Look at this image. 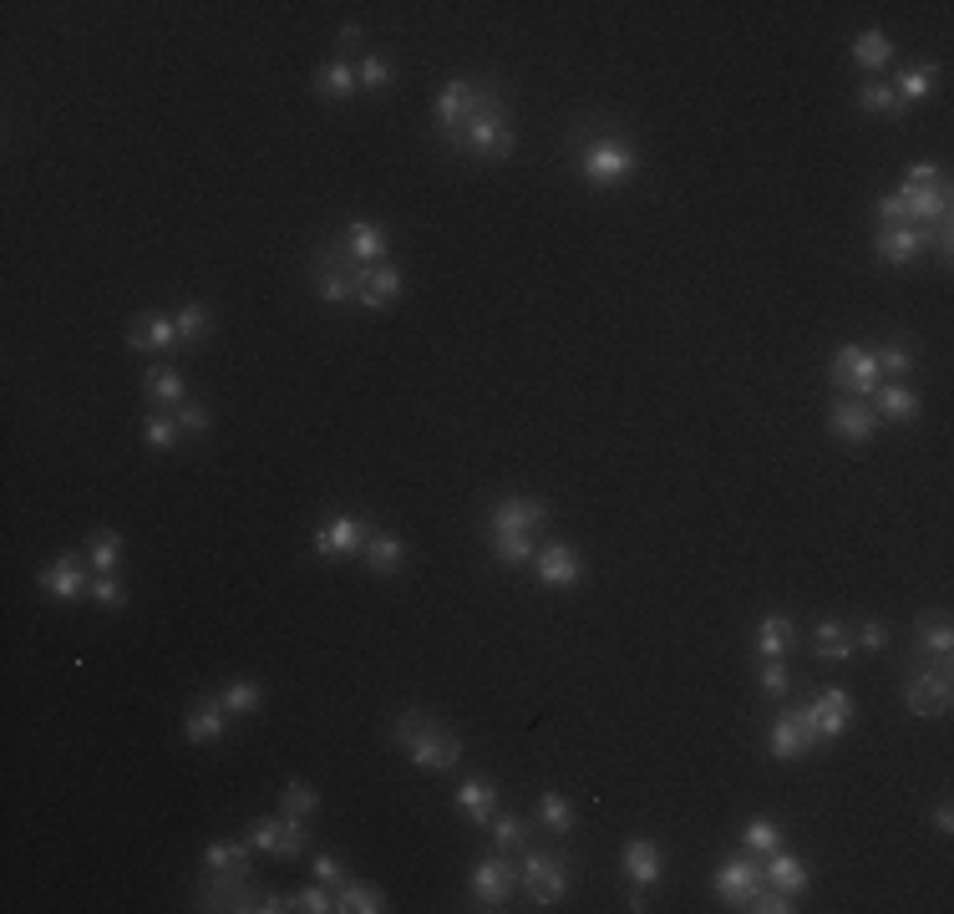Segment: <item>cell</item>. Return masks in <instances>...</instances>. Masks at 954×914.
I'll use <instances>...</instances> for the list:
<instances>
[{
    "label": "cell",
    "instance_id": "11a10c76",
    "mask_svg": "<svg viewBox=\"0 0 954 914\" xmlns=\"http://www.w3.org/2000/svg\"><path fill=\"white\" fill-rule=\"evenodd\" d=\"M173 417H178V427H184V432H193V438H209V427H213L209 407H199V401H184Z\"/></svg>",
    "mask_w": 954,
    "mask_h": 914
},
{
    "label": "cell",
    "instance_id": "52a82bcc",
    "mask_svg": "<svg viewBox=\"0 0 954 914\" xmlns=\"http://www.w3.org/2000/svg\"><path fill=\"white\" fill-rule=\"evenodd\" d=\"M199 910H259V889L244 869H209L199 879Z\"/></svg>",
    "mask_w": 954,
    "mask_h": 914
},
{
    "label": "cell",
    "instance_id": "cb8c5ba5",
    "mask_svg": "<svg viewBox=\"0 0 954 914\" xmlns=\"http://www.w3.org/2000/svg\"><path fill=\"white\" fill-rule=\"evenodd\" d=\"M127 345L133 351H153V356H163V351H173L178 341V326H173V316H137L133 326H127Z\"/></svg>",
    "mask_w": 954,
    "mask_h": 914
},
{
    "label": "cell",
    "instance_id": "4316f807",
    "mask_svg": "<svg viewBox=\"0 0 954 914\" xmlns=\"http://www.w3.org/2000/svg\"><path fill=\"white\" fill-rule=\"evenodd\" d=\"M914 646H919V656H924V661H950L954 636H950L944 609H929V615H919V620H914Z\"/></svg>",
    "mask_w": 954,
    "mask_h": 914
},
{
    "label": "cell",
    "instance_id": "ac0fdd59",
    "mask_svg": "<svg viewBox=\"0 0 954 914\" xmlns=\"http://www.w3.org/2000/svg\"><path fill=\"white\" fill-rule=\"evenodd\" d=\"M874 254L884 260V265H914L919 254H924V229H914V224H878Z\"/></svg>",
    "mask_w": 954,
    "mask_h": 914
},
{
    "label": "cell",
    "instance_id": "be15d7a7",
    "mask_svg": "<svg viewBox=\"0 0 954 914\" xmlns=\"http://www.w3.org/2000/svg\"><path fill=\"white\" fill-rule=\"evenodd\" d=\"M341 46H360V26H341Z\"/></svg>",
    "mask_w": 954,
    "mask_h": 914
},
{
    "label": "cell",
    "instance_id": "94428289",
    "mask_svg": "<svg viewBox=\"0 0 954 914\" xmlns=\"http://www.w3.org/2000/svg\"><path fill=\"white\" fill-rule=\"evenodd\" d=\"M934 178H940L934 163H909V173H903V184H934Z\"/></svg>",
    "mask_w": 954,
    "mask_h": 914
},
{
    "label": "cell",
    "instance_id": "5b68a950",
    "mask_svg": "<svg viewBox=\"0 0 954 914\" xmlns=\"http://www.w3.org/2000/svg\"><path fill=\"white\" fill-rule=\"evenodd\" d=\"M950 661L903 671V712L909 716H944L950 712Z\"/></svg>",
    "mask_w": 954,
    "mask_h": 914
},
{
    "label": "cell",
    "instance_id": "d4e9b609",
    "mask_svg": "<svg viewBox=\"0 0 954 914\" xmlns=\"http://www.w3.org/2000/svg\"><path fill=\"white\" fill-rule=\"evenodd\" d=\"M539 584L544 590H574L579 584V554H574L569 543H548L544 554H539Z\"/></svg>",
    "mask_w": 954,
    "mask_h": 914
},
{
    "label": "cell",
    "instance_id": "ba28073f",
    "mask_svg": "<svg viewBox=\"0 0 954 914\" xmlns=\"http://www.w3.org/2000/svg\"><path fill=\"white\" fill-rule=\"evenodd\" d=\"M477 102H482V81H467V77H452L447 87L437 92V102H432V118H437L442 128V143H457V133L467 128V118L477 112Z\"/></svg>",
    "mask_w": 954,
    "mask_h": 914
},
{
    "label": "cell",
    "instance_id": "d6986e66",
    "mask_svg": "<svg viewBox=\"0 0 954 914\" xmlns=\"http://www.w3.org/2000/svg\"><path fill=\"white\" fill-rule=\"evenodd\" d=\"M401 290H407V279H401L397 265H371V269H360L356 305H366V310H386L391 300H401Z\"/></svg>",
    "mask_w": 954,
    "mask_h": 914
},
{
    "label": "cell",
    "instance_id": "e0dca14e",
    "mask_svg": "<svg viewBox=\"0 0 954 914\" xmlns=\"http://www.w3.org/2000/svg\"><path fill=\"white\" fill-rule=\"evenodd\" d=\"M36 584L52 599H81L87 590H92V580H87V564H81L77 554H56L52 564L36 574Z\"/></svg>",
    "mask_w": 954,
    "mask_h": 914
},
{
    "label": "cell",
    "instance_id": "60d3db41",
    "mask_svg": "<svg viewBox=\"0 0 954 914\" xmlns=\"http://www.w3.org/2000/svg\"><path fill=\"white\" fill-rule=\"evenodd\" d=\"M858 107H863V112H884V118H894V122L909 112V107L899 102V92H894L888 81H868V87H858Z\"/></svg>",
    "mask_w": 954,
    "mask_h": 914
},
{
    "label": "cell",
    "instance_id": "db71d44e",
    "mask_svg": "<svg viewBox=\"0 0 954 914\" xmlns=\"http://www.w3.org/2000/svg\"><path fill=\"white\" fill-rule=\"evenodd\" d=\"M746 910H762V914H787V910H792V894H783V889H772L767 879H762V889H756L752 900H746Z\"/></svg>",
    "mask_w": 954,
    "mask_h": 914
},
{
    "label": "cell",
    "instance_id": "7a4b0ae2",
    "mask_svg": "<svg viewBox=\"0 0 954 914\" xmlns=\"http://www.w3.org/2000/svg\"><path fill=\"white\" fill-rule=\"evenodd\" d=\"M391 742H397L401 752H407L422 772H452L457 762H463V742H457V731H452V727H437V722H426L422 712L397 716V727H391Z\"/></svg>",
    "mask_w": 954,
    "mask_h": 914
},
{
    "label": "cell",
    "instance_id": "8d00e7d4",
    "mask_svg": "<svg viewBox=\"0 0 954 914\" xmlns=\"http://www.w3.org/2000/svg\"><path fill=\"white\" fill-rule=\"evenodd\" d=\"M87 554H92V570L97 574H118V564H122V533L118 529H92V539H87Z\"/></svg>",
    "mask_w": 954,
    "mask_h": 914
},
{
    "label": "cell",
    "instance_id": "b9f144b4",
    "mask_svg": "<svg viewBox=\"0 0 954 914\" xmlns=\"http://www.w3.org/2000/svg\"><path fill=\"white\" fill-rule=\"evenodd\" d=\"M934 77H940L934 67H909V71H899L894 92H899L903 107H909V102H924V97H934Z\"/></svg>",
    "mask_w": 954,
    "mask_h": 914
},
{
    "label": "cell",
    "instance_id": "f35d334b",
    "mask_svg": "<svg viewBox=\"0 0 954 914\" xmlns=\"http://www.w3.org/2000/svg\"><path fill=\"white\" fill-rule=\"evenodd\" d=\"M315 808H320V793L310 788V782H300V778L285 782V793H279V813H285V818H300V823H306Z\"/></svg>",
    "mask_w": 954,
    "mask_h": 914
},
{
    "label": "cell",
    "instance_id": "30bf717a",
    "mask_svg": "<svg viewBox=\"0 0 954 914\" xmlns=\"http://www.w3.org/2000/svg\"><path fill=\"white\" fill-rule=\"evenodd\" d=\"M467 884H473V894H477L482 910H503V904L513 900V889H518V863L492 848L488 859L473 863V879H467Z\"/></svg>",
    "mask_w": 954,
    "mask_h": 914
},
{
    "label": "cell",
    "instance_id": "91938a15",
    "mask_svg": "<svg viewBox=\"0 0 954 914\" xmlns=\"http://www.w3.org/2000/svg\"><path fill=\"white\" fill-rule=\"evenodd\" d=\"M884 646H888V625L858 620V650H884Z\"/></svg>",
    "mask_w": 954,
    "mask_h": 914
},
{
    "label": "cell",
    "instance_id": "8992f818",
    "mask_svg": "<svg viewBox=\"0 0 954 914\" xmlns=\"http://www.w3.org/2000/svg\"><path fill=\"white\" fill-rule=\"evenodd\" d=\"M518 884H523V894H529L539 910H548V904H558L564 894H569V884H574L569 859H554V854H544V848H533L529 859H523V874H518Z\"/></svg>",
    "mask_w": 954,
    "mask_h": 914
},
{
    "label": "cell",
    "instance_id": "681fc988",
    "mask_svg": "<svg viewBox=\"0 0 954 914\" xmlns=\"http://www.w3.org/2000/svg\"><path fill=\"white\" fill-rule=\"evenodd\" d=\"M874 356H878V372L884 376H909V366H914V351L903 341H888L884 351H874Z\"/></svg>",
    "mask_w": 954,
    "mask_h": 914
},
{
    "label": "cell",
    "instance_id": "c3c4849f",
    "mask_svg": "<svg viewBox=\"0 0 954 914\" xmlns=\"http://www.w3.org/2000/svg\"><path fill=\"white\" fill-rule=\"evenodd\" d=\"M178 432H184V427H178V417H163V411H153V417L143 422V442L153 452H168L173 442H178Z\"/></svg>",
    "mask_w": 954,
    "mask_h": 914
},
{
    "label": "cell",
    "instance_id": "7402d4cb",
    "mask_svg": "<svg viewBox=\"0 0 954 914\" xmlns=\"http://www.w3.org/2000/svg\"><path fill=\"white\" fill-rule=\"evenodd\" d=\"M828 427H833V438H843V442H868V438L878 432V411L863 407L858 397H853V401H837V407L828 411Z\"/></svg>",
    "mask_w": 954,
    "mask_h": 914
},
{
    "label": "cell",
    "instance_id": "5bb4252c",
    "mask_svg": "<svg viewBox=\"0 0 954 914\" xmlns=\"http://www.w3.org/2000/svg\"><path fill=\"white\" fill-rule=\"evenodd\" d=\"M833 386H843V392H853V397H874V386H878V356L874 351H863V345H843L833 356Z\"/></svg>",
    "mask_w": 954,
    "mask_h": 914
},
{
    "label": "cell",
    "instance_id": "7dc6e473",
    "mask_svg": "<svg viewBox=\"0 0 954 914\" xmlns=\"http://www.w3.org/2000/svg\"><path fill=\"white\" fill-rule=\"evenodd\" d=\"M173 326H178V341H184V345H199L203 335H209V310L193 300V305H184V310L173 316Z\"/></svg>",
    "mask_w": 954,
    "mask_h": 914
},
{
    "label": "cell",
    "instance_id": "603a6c76",
    "mask_svg": "<svg viewBox=\"0 0 954 914\" xmlns=\"http://www.w3.org/2000/svg\"><path fill=\"white\" fill-rule=\"evenodd\" d=\"M762 879H767L772 889H783V894H802V889L812 884V869L797 854H783V848H772L767 859H762Z\"/></svg>",
    "mask_w": 954,
    "mask_h": 914
},
{
    "label": "cell",
    "instance_id": "9c48e42d",
    "mask_svg": "<svg viewBox=\"0 0 954 914\" xmlns=\"http://www.w3.org/2000/svg\"><path fill=\"white\" fill-rule=\"evenodd\" d=\"M244 844L254 848V854H275V859H300L306 854V823L300 818H249V828H244Z\"/></svg>",
    "mask_w": 954,
    "mask_h": 914
},
{
    "label": "cell",
    "instance_id": "d590c367",
    "mask_svg": "<svg viewBox=\"0 0 954 914\" xmlns=\"http://www.w3.org/2000/svg\"><path fill=\"white\" fill-rule=\"evenodd\" d=\"M812 650H818V661H848L853 640L837 620H818V630H812Z\"/></svg>",
    "mask_w": 954,
    "mask_h": 914
},
{
    "label": "cell",
    "instance_id": "bcb514c9",
    "mask_svg": "<svg viewBox=\"0 0 954 914\" xmlns=\"http://www.w3.org/2000/svg\"><path fill=\"white\" fill-rule=\"evenodd\" d=\"M539 818H544V828L548 834H569L574 828V808H569V797H558V793H544L539 797Z\"/></svg>",
    "mask_w": 954,
    "mask_h": 914
},
{
    "label": "cell",
    "instance_id": "9a60e30c",
    "mask_svg": "<svg viewBox=\"0 0 954 914\" xmlns=\"http://www.w3.org/2000/svg\"><path fill=\"white\" fill-rule=\"evenodd\" d=\"M756 889H762V863L752 854H736V859H726L716 869V894L726 904H736V910H746V900H752Z\"/></svg>",
    "mask_w": 954,
    "mask_h": 914
},
{
    "label": "cell",
    "instance_id": "484cf974",
    "mask_svg": "<svg viewBox=\"0 0 954 914\" xmlns=\"http://www.w3.org/2000/svg\"><path fill=\"white\" fill-rule=\"evenodd\" d=\"M345 250H351V260H356L360 269H371V265H381V254H386V229L381 224H371V219H356V224L345 229Z\"/></svg>",
    "mask_w": 954,
    "mask_h": 914
},
{
    "label": "cell",
    "instance_id": "1f68e13d",
    "mask_svg": "<svg viewBox=\"0 0 954 914\" xmlns=\"http://www.w3.org/2000/svg\"><path fill=\"white\" fill-rule=\"evenodd\" d=\"M143 392L153 407H173V411L184 407V397H188L184 372H173V366H153V372L143 376Z\"/></svg>",
    "mask_w": 954,
    "mask_h": 914
},
{
    "label": "cell",
    "instance_id": "2e32d148",
    "mask_svg": "<svg viewBox=\"0 0 954 914\" xmlns=\"http://www.w3.org/2000/svg\"><path fill=\"white\" fill-rule=\"evenodd\" d=\"M812 747H818V737L808 731L802 712H777V722H772V731H767V752L777 757V762H797V757L812 752Z\"/></svg>",
    "mask_w": 954,
    "mask_h": 914
},
{
    "label": "cell",
    "instance_id": "83f0119b",
    "mask_svg": "<svg viewBox=\"0 0 954 914\" xmlns=\"http://www.w3.org/2000/svg\"><path fill=\"white\" fill-rule=\"evenodd\" d=\"M360 559H366V570L371 574H397L401 564H407V539H397L391 529H371Z\"/></svg>",
    "mask_w": 954,
    "mask_h": 914
},
{
    "label": "cell",
    "instance_id": "4fadbf2b",
    "mask_svg": "<svg viewBox=\"0 0 954 914\" xmlns=\"http://www.w3.org/2000/svg\"><path fill=\"white\" fill-rule=\"evenodd\" d=\"M802 722H808V731L818 737V742H833V737H843V731L853 727V696L848 691H818V702L802 712Z\"/></svg>",
    "mask_w": 954,
    "mask_h": 914
},
{
    "label": "cell",
    "instance_id": "ee69618b",
    "mask_svg": "<svg viewBox=\"0 0 954 914\" xmlns=\"http://www.w3.org/2000/svg\"><path fill=\"white\" fill-rule=\"evenodd\" d=\"M742 844H746V854H762V859H767L772 848H783V828L772 818H752L742 828Z\"/></svg>",
    "mask_w": 954,
    "mask_h": 914
},
{
    "label": "cell",
    "instance_id": "74e56055",
    "mask_svg": "<svg viewBox=\"0 0 954 914\" xmlns=\"http://www.w3.org/2000/svg\"><path fill=\"white\" fill-rule=\"evenodd\" d=\"M488 834H492V848H498V854H513V848H529V823L518 818V813H492Z\"/></svg>",
    "mask_w": 954,
    "mask_h": 914
},
{
    "label": "cell",
    "instance_id": "277c9868",
    "mask_svg": "<svg viewBox=\"0 0 954 914\" xmlns=\"http://www.w3.org/2000/svg\"><path fill=\"white\" fill-rule=\"evenodd\" d=\"M635 168H640V153L630 143H620V137H595V143H584V153H579L584 184H595V188L630 184Z\"/></svg>",
    "mask_w": 954,
    "mask_h": 914
},
{
    "label": "cell",
    "instance_id": "9f6ffc18",
    "mask_svg": "<svg viewBox=\"0 0 954 914\" xmlns=\"http://www.w3.org/2000/svg\"><path fill=\"white\" fill-rule=\"evenodd\" d=\"M356 81H360V92H381L386 81H391V67H386L381 56H366L356 67Z\"/></svg>",
    "mask_w": 954,
    "mask_h": 914
},
{
    "label": "cell",
    "instance_id": "6125c7cd",
    "mask_svg": "<svg viewBox=\"0 0 954 914\" xmlns=\"http://www.w3.org/2000/svg\"><path fill=\"white\" fill-rule=\"evenodd\" d=\"M929 823H934L940 834H950V828H954V808H950V803H940V808L929 813Z\"/></svg>",
    "mask_w": 954,
    "mask_h": 914
},
{
    "label": "cell",
    "instance_id": "816d5d0a",
    "mask_svg": "<svg viewBox=\"0 0 954 914\" xmlns=\"http://www.w3.org/2000/svg\"><path fill=\"white\" fill-rule=\"evenodd\" d=\"M87 595H92L102 609H122V605H127V590H122V580H118V574H97V580H92V590H87Z\"/></svg>",
    "mask_w": 954,
    "mask_h": 914
},
{
    "label": "cell",
    "instance_id": "44dd1931",
    "mask_svg": "<svg viewBox=\"0 0 954 914\" xmlns=\"http://www.w3.org/2000/svg\"><path fill=\"white\" fill-rule=\"evenodd\" d=\"M457 813H463L467 823H477V828H488L492 823V813H498V782L492 778H467V782H457Z\"/></svg>",
    "mask_w": 954,
    "mask_h": 914
},
{
    "label": "cell",
    "instance_id": "836d02e7",
    "mask_svg": "<svg viewBox=\"0 0 954 914\" xmlns=\"http://www.w3.org/2000/svg\"><path fill=\"white\" fill-rule=\"evenodd\" d=\"M335 910H345V914H381L386 910V900H381V889H371V884H335Z\"/></svg>",
    "mask_w": 954,
    "mask_h": 914
},
{
    "label": "cell",
    "instance_id": "f6af8a7d",
    "mask_svg": "<svg viewBox=\"0 0 954 914\" xmlns=\"http://www.w3.org/2000/svg\"><path fill=\"white\" fill-rule=\"evenodd\" d=\"M244 859H249V844H239V838H213V844L203 848V863H209V869H244Z\"/></svg>",
    "mask_w": 954,
    "mask_h": 914
},
{
    "label": "cell",
    "instance_id": "e575fe53",
    "mask_svg": "<svg viewBox=\"0 0 954 914\" xmlns=\"http://www.w3.org/2000/svg\"><path fill=\"white\" fill-rule=\"evenodd\" d=\"M853 62H858L863 71H884L888 62H894V41H888L884 31H863V36L853 41Z\"/></svg>",
    "mask_w": 954,
    "mask_h": 914
},
{
    "label": "cell",
    "instance_id": "f546056e",
    "mask_svg": "<svg viewBox=\"0 0 954 914\" xmlns=\"http://www.w3.org/2000/svg\"><path fill=\"white\" fill-rule=\"evenodd\" d=\"M624 874H630L635 889H650L661 879V848L650 844V838H630L624 844Z\"/></svg>",
    "mask_w": 954,
    "mask_h": 914
},
{
    "label": "cell",
    "instance_id": "6f0895ef",
    "mask_svg": "<svg viewBox=\"0 0 954 914\" xmlns=\"http://www.w3.org/2000/svg\"><path fill=\"white\" fill-rule=\"evenodd\" d=\"M924 250L940 260V265H950V250H954V234H950V219H940V224L924 229Z\"/></svg>",
    "mask_w": 954,
    "mask_h": 914
},
{
    "label": "cell",
    "instance_id": "8fae6325",
    "mask_svg": "<svg viewBox=\"0 0 954 914\" xmlns=\"http://www.w3.org/2000/svg\"><path fill=\"white\" fill-rule=\"evenodd\" d=\"M366 539H371V524L356 514H335L331 524H320L315 539H310V549H315V559H351L366 549Z\"/></svg>",
    "mask_w": 954,
    "mask_h": 914
},
{
    "label": "cell",
    "instance_id": "f1b7e54d",
    "mask_svg": "<svg viewBox=\"0 0 954 914\" xmlns=\"http://www.w3.org/2000/svg\"><path fill=\"white\" fill-rule=\"evenodd\" d=\"M792 640H797V630H792V620H787V615H762V620H756V630H752V646H756V656H762V661H783L787 650H792Z\"/></svg>",
    "mask_w": 954,
    "mask_h": 914
},
{
    "label": "cell",
    "instance_id": "4dcf8cb0",
    "mask_svg": "<svg viewBox=\"0 0 954 914\" xmlns=\"http://www.w3.org/2000/svg\"><path fill=\"white\" fill-rule=\"evenodd\" d=\"M874 411L878 417H888V422H914L919 397L903 382H878L874 386Z\"/></svg>",
    "mask_w": 954,
    "mask_h": 914
},
{
    "label": "cell",
    "instance_id": "f907efd6",
    "mask_svg": "<svg viewBox=\"0 0 954 914\" xmlns=\"http://www.w3.org/2000/svg\"><path fill=\"white\" fill-rule=\"evenodd\" d=\"M756 686L767 691V696H787L792 691V671L783 661H762L756 665Z\"/></svg>",
    "mask_w": 954,
    "mask_h": 914
},
{
    "label": "cell",
    "instance_id": "6da1fadb",
    "mask_svg": "<svg viewBox=\"0 0 954 914\" xmlns=\"http://www.w3.org/2000/svg\"><path fill=\"white\" fill-rule=\"evenodd\" d=\"M452 147H457V153H473V158H488V163L513 158L518 133H513V122H508V107H503L498 81H482V102H477V112L467 118V128L457 133V143Z\"/></svg>",
    "mask_w": 954,
    "mask_h": 914
},
{
    "label": "cell",
    "instance_id": "ffe728a7",
    "mask_svg": "<svg viewBox=\"0 0 954 914\" xmlns=\"http://www.w3.org/2000/svg\"><path fill=\"white\" fill-rule=\"evenodd\" d=\"M224 722H229L224 702H219V696H199V702L188 706V716H184V737L193 747H213L219 737H224Z\"/></svg>",
    "mask_w": 954,
    "mask_h": 914
},
{
    "label": "cell",
    "instance_id": "3957f363",
    "mask_svg": "<svg viewBox=\"0 0 954 914\" xmlns=\"http://www.w3.org/2000/svg\"><path fill=\"white\" fill-rule=\"evenodd\" d=\"M310 275H315V295L325 305H351L356 300V285H360V265L351 260V250H345V239H325L315 250V265H310Z\"/></svg>",
    "mask_w": 954,
    "mask_h": 914
},
{
    "label": "cell",
    "instance_id": "f5cc1de1",
    "mask_svg": "<svg viewBox=\"0 0 954 914\" xmlns=\"http://www.w3.org/2000/svg\"><path fill=\"white\" fill-rule=\"evenodd\" d=\"M295 910H306V914H331L335 910V894H331V884H310V889H300L295 894Z\"/></svg>",
    "mask_w": 954,
    "mask_h": 914
},
{
    "label": "cell",
    "instance_id": "680465c9",
    "mask_svg": "<svg viewBox=\"0 0 954 914\" xmlns=\"http://www.w3.org/2000/svg\"><path fill=\"white\" fill-rule=\"evenodd\" d=\"M310 869H315V879L320 884H345V869H341V859H335V854H325V848H320L315 859H310Z\"/></svg>",
    "mask_w": 954,
    "mask_h": 914
},
{
    "label": "cell",
    "instance_id": "d6a6232c",
    "mask_svg": "<svg viewBox=\"0 0 954 914\" xmlns=\"http://www.w3.org/2000/svg\"><path fill=\"white\" fill-rule=\"evenodd\" d=\"M356 87H360L356 67H351V62H341V56H335V62H325V67L315 71V92L325 97V102H341V97H351Z\"/></svg>",
    "mask_w": 954,
    "mask_h": 914
},
{
    "label": "cell",
    "instance_id": "ab89813d",
    "mask_svg": "<svg viewBox=\"0 0 954 914\" xmlns=\"http://www.w3.org/2000/svg\"><path fill=\"white\" fill-rule=\"evenodd\" d=\"M219 702H224L229 716H254L259 702H265V691H259V681H229V686L219 691Z\"/></svg>",
    "mask_w": 954,
    "mask_h": 914
},
{
    "label": "cell",
    "instance_id": "7bdbcfd3",
    "mask_svg": "<svg viewBox=\"0 0 954 914\" xmlns=\"http://www.w3.org/2000/svg\"><path fill=\"white\" fill-rule=\"evenodd\" d=\"M492 539V559L498 564H508V570H518V564H529L533 559V539L529 533H488Z\"/></svg>",
    "mask_w": 954,
    "mask_h": 914
},
{
    "label": "cell",
    "instance_id": "7c38bea8",
    "mask_svg": "<svg viewBox=\"0 0 954 914\" xmlns=\"http://www.w3.org/2000/svg\"><path fill=\"white\" fill-rule=\"evenodd\" d=\"M548 524V508L539 504V498H529V493H518V498H498V504L488 508V533H539Z\"/></svg>",
    "mask_w": 954,
    "mask_h": 914
}]
</instances>
